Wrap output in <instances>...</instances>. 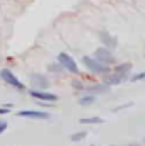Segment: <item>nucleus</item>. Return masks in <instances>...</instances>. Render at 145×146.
<instances>
[{"label": "nucleus", "mask_w": 145, "mask_h": 146, "mask_svg": "<svg viewBox=\"0 0 145 146\" xmlns=\"http://www.w3.org/2000/svg\"><path fill=\"white\" fill-rule=\"evenodd\" d=\"M104 83L108 85V87H114V85H119V83H123V78L121 76H118L116 73H108V75H104Z\"/></svg>", "instance_id": "obj_11"}, {"label": "nucleus", "mask_w": 145, "mask_h": 146, "mask_svg": "<svg viewBox=\"0 0 145 146\" xmlns=\"http://www.w3.org/2000/svg\"><path fill=\"white\" fill-rule=\"evenodd\" d=\"M85 90L89 92V94H106L109 92V87L106 83H96V85H91V87H85Z\"/></svg>", "instance_id": "obj_10"}, {"label": "nucleus", "mask_w": 145, "mask_h": 146, "mask_svg": "<svg viewBox=\"0 0 145 146\" xmlns=\"http://www.w3.org/2000/svg\"><path fill=\"white\" fill-rule=\"evenodd\" d=\"M85 138H87V131H79V133H73L72 136H70V141L80 143V141H84Z\"/></svg>", "instance_id": "obj_14"}, {"label": "nucleus", "mask_w": 145, "mask_h": 146, "mask_svg": "<svg viewBox=\"0 0 145 146\" xmlns=\"http://www.w3.org/2000/svg\"><path fill=\"white\" fill-rule=\"evenodd\" d=\"M7 127H9V124H7L5 121H2V119H0V134H2V133L7 129Z\"/></svg>", "instance_id": "obj_18"}, {"label": "nucleus", "mask_w": 145, "mask_h": 146, "mask_svg": "<svg viewBox=\"0 0 145 146\" xmlns=\"http://www.w3.org/2000/svg\"><path fill=\"white\" fill-rule=\"evenodd\" d=\"M128 146H138V145L137 143H132V145H128Z\"/></svg>", "instance_id": "obj_19"}, {"label": "nucleus", "mask_w": 145, "mask_h": 146, "mask_svg": "<svg viewBox=\"0 0 145 146\" xmlns=\"http://www.w3.org/2000/svg\"><path fill=\"white\" fill-rule=\"evenodd\" d=\"M79 122H80V124H103L104 119H103V117H97V115H96V117H82Z\"/></svg>", "instance_id": "obj_13"}, {"label": "nucleus", "mask_w": 145, "mask_h": 146, "mask_svg": "<svg viewBox=\"0 0 145 146\" xmlns=\"http://www.w3.org/2000/svg\"><path fill=\"white\" fill-rule=\"evenodd\" d=\"M29 80H31V85L34 87L33 90H43V88H46V87L50 85L48 78H46L44 75H41V73H33V75L29 76Z\"/></svg>", "instance_id": "obj_6"}, {"label": "nucleus", "mask_w": 145, "mask_h": 146, "mask_svg": "<svg viewBox=\"0 0 145 146\" xmlns=\"http://www.w3.org/2000/svg\"><path fill=\"white\" fill-rule=\"evenodd\" d=\"M0 76H2V80H3L7 85L14 87V88H17V90H24V85H22V83L17 80V76L10 72L9 68H3V70L0 72Z\"/></svg>", "instance_id": "obj_4"}, {"label": "nucleus", "mask_w": 145, "mask_h": 146, "mask_svg": "<svg viewBox=\"0 0 145 146\" xmlns=\"http://www.w3.org/2000/svg\"><path fill=\"white\" fill-rule=\"evenodd\" d=\"M94 58L97 60V61H101L103 65H114L116 63V56L113 54V49H109V48H104V46H101V48H97L96 51H94Z\"/></svg>", "instance_id": "obj_2"}, {"label": "nucleus", "mask_w": 145, "mask_h": 146, "mask_svg": "<svg viewBox=\"0 0 145 146\" xmlns=\"http://www.w3.org/2000/svg\"><path fill=\"white\" fill-rule=\"evenodd\" d=\"M113 72L116 73L118 76H121L123 82H125V80H130V76H132V75H130V73H132V63H128V61H126V63H119V65L114 66Z\"/></svg>", "instance_id": "obj_7"}, {"label": "nucleus", "mask_w": 145, "mask_h": 146, "mask_svg": "<svg viewBox=\"0 0 145 146\" xmlns=\"http://www.w3.org/2000/svg\"><path fill=\"white\" fill-rule=\"evenodd\" d=\"M144 80H145V72L137 73V75H132V76H130V82H133V83H137V82H144Z\"/></svg>", "instance_id": "obj_15"}, {"label": "nucleus", "mask_w": 145, "mask_h": 146, "mask_svg": "<svg viewBox=\"0 0 145 146\" xmlns=\"http://www.w3.org/2000/svg\"><path fill=\"white\" fill-rule=\"evenodd\" d=\"M82 63H84V66L89 70L91 73H94V75H108L111 73V66L108 65H103L101 61H97L94 56H84L82 58Z\"/></svg>", "instance_id": "obj_1"}, {"label": "nucleus", "mask_w": 145, "mask_h": 146, "mask_svg": "<svg viewBox=\"0 0 145 146\" xmlns=\"http://www.w3.org/2000/svg\"><path fill=\"white\" fill-rule=\"evenodd\" d=\"M31 95L34 99H38V100H50V102H56L58 100V95L50 94V92H43V90H31Z\"/></svg>", "instance_id": "obj_9"}, {"label": "nucleus", "mask_w": 145, "mask_h": 146, "mask_svg": "<svg viewBox=\"0 0 145 146\" xmlns=\"http://www.w3.org/2000/svg\"><path fill=\"white\" fill-rule=\"evenodd\" d=\"M99 39H101V42H103L104 48H109V49L118 48V39L114 36H111L108 31H101V33H99Z\"/></svg>", "instance_id": "obj_8"}, {"label": "nucleus", "mask_w": 145, "mask_h": 146, "mask_svg": "<svg viewBox=\"0 0 145 146\" xmlns=\"http://www.w3.org/2000/svg\"><path fill=\"white\" fill-rule=\"evenodd\" d=\"M144 143H145V138H144Z\"/></svg>", "instance_id": "obj_20"}, {"label": "nucleus", "mask_w": 145, "mask_h": 146, "mask_svg": "<svg viewBox=\"0 0 145 146\" xmlns=\"http://www.w3.org/2000/svg\"><path fill=\"white\" fill-rule=\"evenodd\" d=\"M17 115L19 117H26V119H38V121L50 119V114L48 112H43V110H19Z\"/></svg>", "instance_id": "obj_5"}, {"label": "nucleus", "mask_w": 145, "mask_h": 146, "mask_svg": "<svg viewBox=\"0 0 145 146\" xmlns=\"http://www.w3.org/2000/svg\"><path fill=\"white\" fill-rule=\"evenodd\" d=\"M130 107H133V102H126V104H121V106L114 107V109H113V112H119V110H123V109H130Z\"/></svg>", "instance_id": "obj_16"}, {"label": "nucleus", "mask_w": 145, "mask_h": 146, "mask_svg": "<svg viewBox=\"0 0 145 146\" xmlns=\"http://www.w3.org/2000/svg\"><path fill=\"white\" fill-rule=\"evenodd\" d=\"M72 85H73V88H75V90H84V88H85V87L82 85V82H77V80H73Z\"/></svg>", "instance_id": "obj_17"}, {"label": "nucleus", "mask_w": 145, "mask_h": 146, "mask_svg": "<svg viewBox=\"0 0 145 146\" xmlns=\"http://www.w3.org/2000/svg\"><path fill=\"white\" fill-rule=\"evenodd\" d=\"M58 63H60L67 72L72 73V75H77V73H79V66H77L75 60H73L70 54H67V53H60V54H58Z\"/></svg>", "instance_id": "obj_3"}, {"label": "nucleus", "mask_w": 145, "mask_h": 146, "mask_svg": "<svg viewBox=\"0 0 145 146\" xmlns=\"http://www.w3.org/2000/svg\"><path fill=\"white\" fill-rule=\"evenodd\" d=\"M77 102H79V106H82V107H89V106H92V104L96 102V95H94V94H87V95L80 97Z\"/></svg>", "instance_id": "obj_12"}]
</instances>
